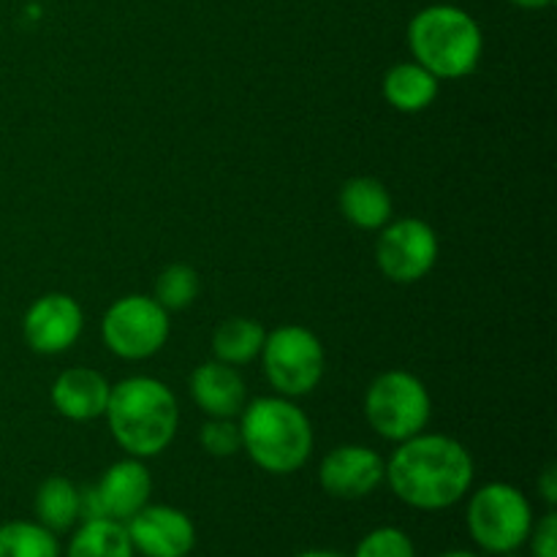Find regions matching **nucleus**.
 Returning a JSON list of instances; mask_svg holds the SVG:
<instances>
[{
  "mask_svg": "<svg viewBox=\"0 0 557 557\" xmlns=\"http://www.w3.org/2000/svg\"><path fill=\"white\" fill-rule=\"evenodd\" d=\"M264 326L253 319H226L212 335V351L218 362H226L232 368L253 362L264 346Z\"/></svg>",
  "mask_w": 557,
  "mask_h": 557,
  "instance_id": "nucleus-19",
  "label": "nucleus"
},
{
  "mask_svg": "<svg viewBox=\"0 0 557 557\" xmlns=\"http://www.w3.org/2000/svg\"><path fill=\"white\" fill-rule=\"evenodd\" d=\"M386 473V462L379 451L368 446H337L321 460L319 482L326 495L341 500L368 498L370 493L381 487Z\"/></svg>",
  "mask_w": 557,
  "mask_h": 557,
  "instance_id": "nucleus-11",
  "label": "nucleus"
},
{
  "mask_svg": "<svg viewBox=\"0 0 557 557\" xmlns=\"http://www.w3.org/2000/svg\"><path fill=\"white\" fill-rule=\"evenodd\" d=\"M82 324L85 319H82V308L74 297L44 294L27 308L22 335L36 354H63L82 335Z\"/></svg>",
  "mask_w": 557,
  "mask_h": 557,
  "instance_id": "nucleus-12",
  "label": "nucleus"
},
{
  "mask_svg": "<svg viewBox=\"0 0 557 557\" xmlns=\"http://www.w3.org/2000/svg\"><path fill=\"white\" fill-rule=\"evenodd\" d=\"M441 557H479V555L466 553V549H451V553H444Z\"/></svg>",
  "mask_w": 557,
  "mask_h": 557,
  "instance_id": "nucleus-29",
  "label": "nucleus"
},
{
  "mask_svg": "<svg viewBox=\"0 0 557 557\" xmlns=\"http://www.w3.org/2000/svg\"><path fill=\"white\" fill-rule=\"evenodd\" d=\"M109 430L131 457H156L172 444L180 424L177 397L158 379L134 375L112 386L107 403Z\"/></svg>",
  "mask_w": 557,
  "mask_h": 557,
  "instance_id": "nucleus-2",
  "label": "nucleus"
},
{
  "mask_svg": "<svg viewBox=\"0 0 557 557\" xmlns=\"http://www.w3.org/2000/svg\"><path fill=\"white\" fill-rule=\"evenodd\" d=\"M506 557H517V555H515V553H511V555H506Z\"/></svg>",
  "mask_w": 557,
  "mask_h": 557,
  "instance_id": "nucleus-30",
  "label": "nucleus"
},
{
  "mask_svg": "<svg viewBox=\"0 0 557 557\" xmlns=\"http://www.w3.org/2000/svg\"><path fill=\"white\" fill-rule=\"evenodd\" d=\"M341 212L364 232L384 228L392 218V196L375 177H354L341 190Z\"/></svg>",
  "mask_w": 557,
  "mask_h": 557,
  "instance_id": "nucleus-16",
  "label": "nucleus"
},
{
  "mask_svg": "<svg viewBox=\"0 0 557 557\" xmlns=\"http://www.w3.org/2000/svg\"><path fill=\"white\" fill-rule=\"evenodd\" d=\"M109 381L92 368H71L52 384V406L71 422H92L103 417L109 403Z\"/></svg>",
  "mask_w": 557,
  "mask_h": 557,
  "instance_id": "nucleus-15",
  "label": "nucleus"
},
{
  "mask_svg": "<svg viewBox=\"0 0 557 557\" xmlns=\"http://www.w3.org/2000/svg\"><path fill=\"white\" fill-rule=\"evenodd\" d=\"M36 517L52 533H65L79 520V490L63 476H49L36 493Z\"/></svg>",
  "mask_w": 557,
  "mask_h": 557,
  "instance_id": "nucleus-20",
  "label": "nucleus"
},
{
  "mask_svg": "<svg viewBox=\"0 0 557 557\" xmlns=\"http://www.w3.org/2000/svg\"><path fill=\"white\" fill-rule=\"evenodd\" d=\"M539 490H542L544 500H547V506H555L557 504V473H555V466H549L547 471L542 473V482H539Z\"/></svg>",
  "mask_w": 557,
  "mask_h": 557,
  "instance_id": "nucleus-26",
  "label": "nucleus"
},
{
  "mask_svg": "<svg viewBox=\"0 0 557 557\" xmlns=\"http://www.w3.org/2000/svg\"><path fill=\"white\" fill-rule=\"evenodd\" d=\"M201 449L212 457H232L243 449V435L234 419H210L199 433Z\"/></svg>",
  "mask_w": 557,
  "mask_h": 557,
  "instance_id": "nucleus-24",
  "label": "nucleus"
},
{
  "mask_svg": "<svg viewBox=\"0 0 557 557\" xmlns=\"http://www.w3.org/2000/svg\"><path fill=\"white\" fill-rule=\"evenodd\" d=\"M243 449L267 473L299 471L313 451V428L302 408L286 397H259L243 408Z\"/></svg>",
  "mask_w": 557,
  "mask_h": 557,
  "instance_id": "nucleus-3",
  "label": "nucleus"
},
{
  "mask_svg": "<svg viewBox=\"0 0 557 557\" xmlns=\"http://www.w3.org/2000/svg\"><path fill=\"white\" fill-rule=\"evenodd\" d=\"M384 479L411 509H449L466 498L473 484L471 451L449 435L419 433L400 441L386 462Z\"/></svg>",
  "mask_w": 557,
  "mask_h": 557,
  "instance_id": "nucleus-1",
  "label": "nucleus"
},
{
  "mask_svg": "<svg viewBox=\"0 0 557 557\" xmlns=\"http://www.w3.org/2000/svg\"><path fill=\"white\" fill-rule=\"evenodd\" d=\"M379 270L395 283H417L428 277L438 261V237L433 226L419 218L389 223L375 243Z\"/></svg>",
  "mask_w": 557,
  "mask_h": 557,
  "instance_id": "nucleus-9",
  "label": "nucleus"
},
{
  "mask_svg": "<svg viewBox=\"0 0 557 557\" xmlns=\"http://www.w3.org/2000/svg\"><path fill=\"white\" fill-rule=\"evenodd\" d=\"M297 557H343V555L330 553V549H310V553H302V555H297Z\"/></svg>",
  "mask_w": 557,
  "mask_h": 557,
  "instance_id": "nucleus-28",
  "label": "nucleus"
},
{
  "mask_svg": "<svg viewBox=\"0 0 557 557\" xmlns=\"http://www.w3.org/2000/svg\"><path fill=\"white\" fill-rule=\"evenodd\" d=\"M0 557H60L58 533L41 522L14 520L0 525Z\"/></svg>",
  "mask_w": 557,
  "mask_h": 557,
  "instance_id": "nucleus-21",
  "label": "nucleus"
},
{
  "mask_svg": "<svg viewBox=\"0 0 557 557\" xmlns=\"http://www.w3.org/2000/svg\"><path fill=\"white\" fill-rule=\"evenodd\" d=\"M169 310L156 299L131 294L117 299L101 321V335L109 351L120 359H147L163 348L169 337Z\"/></svg>",
  "mask_w": 557,
  "mask_h": 557,
  "instance_id": "nucleus-8",
  "label": "nucleus"
},
{
  "mask_svg": "<svg viewBox=\"0 0 557 557\" xmlns=\"http://www.w3.org/2000/svg\"><path fill=\"white\" fill-rule=\"evenodd\" d=\"M190 397L210 419H234L245 408V381L226 362H205L190 375Z\"/></svg>",
  "mask_w": 557,
  "mask_h": 557,
  "instance_id": "nucleus-14",
  "label": "nucleus"
},
{
  "mask_svg": "<svg viewBox=\"0 0 557 557\" xmlns=\"http://www.w3.org/2000/svg\"><path fill=\"white\" fill-rule=\"evenodd\" d=\"M103 517L117 522H128L139 509H145L152 493V479L139 457L120 460L109 468L96 484Z\"/></svg>",
  "mask_w": 557,
  "mask_h": 557,
  "instance_id": "nucleus-13",
  "label": "nucleus"
},
{
  "mask_svg": "<svg viewBox=\"0 0 557 557\" xmlns=\"http://www.w3.org/2000/svg\"><path fill=\"white\" fill-rule=\"evenodd\" d=\"M430 395L428 386L417 375L406 370L381 373L364 395V413L368 422L381 438L406 441L424 433L430 422Z\"/></svg>",
  "mask_w": 557,
  "mask_h": 557,
  "instance_id": "nucleus-6",
  "label": "nucleus"
},
{
  "mask_svg": "<svg viewBox=\"0 0 557 557\" xmlns=\"http://www.w3.org/2000/svg\"><path fill=\"white\" fill-rule=\"evenodd\" d=\"M531 547L533 557H557V515L553 509L531 528Z\"/></svg>",
  "mask_w": 557,
  "mask_h": 557,
  "instance_id": "nucleus-25",
  "label": "nucleus"
},
{
  "mask_svg": "<svg viewBox=\"0 0 557 557\" xmlns=\"http://www.w3.org/2000/svg\"><path fill=\"white\" fill-rule=\"evenodd\" d=\"M509 3L520 5V9H528V11H539V9H547L553 0H509Z\"/></svg>",
  "mask_w": 557,
  "mask_h": 557,
  "instance_id": "nucleus-27",
  "label": "nucleus"
},
{
  "mask_svg": "<svg viewBox=\"0 0 557 557\" xmlns=\"http://www.w3.org/2000/svg\"><path fill=\"white\" fill-rule=\"evenodd\" d=\"M134 553L145 557H188L196 547V528L174 506H145L125 522Z\"/></svg>",
  "mask_w": 557,
  "mask_h": 557,
  "instance_id": "nucleus-10",
  "label": "nucleus"
},
{
  "mask_svg": "<svg viewBox=\"0 0 557 557\" xmlns=\"http://www.w3.org/2000/svg\"><path fill=\"white\" fill-rule=\"evenodd\" d=\"M468 531L490 555H511L528 542L533 511L525 495L506 482L484 484L468 504Z\"/></svg>",
  "mask_w": 557,
  "mask_h": 557,
  "instance_id": "nucleus-5",
  "label": "nucleus"
},
{
  "mask_svg": "<svg viewBox=\"0 0 557 557\" xmlns=\"http://www.w3.org/2000/svg\"><path fill=\"white\" fill-rule=\"evenodd\" d=\"M259 357L267 381L283 397L310 395L324 375V346L313 332L297 324L270 332Z\"/></svg>",
  "mask_w": 557,
  "mask_h": 557,
  "instance_id": "nucleus-7",
  "label": "nucleus"
},
{
  "mask_svg": "<svg viewBox=\"0 0 557 557\" xmlns=\"http://www.w3.org/2000/svg\"><path fill=\"white\" fill-rule=\"evenodd\" d=\"M199 297V275L188 264H172L158 275L156 281V302L163 310H183L194 305Z\"/></svg>",
  "mask_w": 557,
  "mask_h": 557,
  "instance_id": "nucleus-22",
  "label": "nucleus"
},
{
  "mask_svg": "<svg viewBox=\"0 0 557 557\" xmlns=\"http://www.w3.org/2000/svg\"><path fill=\"white\" fill-rule=\"evenodd\" d=\"M413 60L435 79H460L479 65L484 36L479 22L460 5L435 3L419 11L408 25Z\"/></svg>",
  "mask_w": 557,
  "mask_h": 557,
  "instance_id": "nucleus-4",
  "label": "nucleus"
},
{
  "mask_svg": "<svg viewBox=\"0 0 557 557\" xmlns=\"http://www.w3.org/2000/svg\"><path fill=\"white\" fill-rule=\"evenodd\" d=\"M65 557H134V544L125 531V522L98 517L82 522L79 531L71 536Z\"/></svg>",
  "mask_w": 557,
  "mask_h": 557,
  "instance_id": "nucleus-18",
  "label": "nucleus"
},
{
  "mask_svg": "<svg viewBox=\"0 0 557 557\" xmlns=\"http://www.w3.org/2000/svg\"><path fill=\"white\" fill-rule=\"evenodd\" d=\"M438 85L441 79H435L417 60L397 63L384 76V98L397 112L417 114L438 98Z\"/></svg>",
  "mask_w": 557,
  "mask_h": 557,
  "instance_id": "nucleus-17",
  "label": "nucleus"
},
{
  "mask_svg": "<svg viewBox=\"0 0 557 557\" xmlns=\"http://www.w3.org/2000/svg\"><path fill=\"white\" fill-rule=\"evenodd\" d=\"M354 557H417V549L400 528H375L357 544Z\"/></svg>",
  "mask_w": 557,
  "mask_h": 557,
  "instance_id": "nucleus-23",
  "label": "nucleus"
}]
</instances>
